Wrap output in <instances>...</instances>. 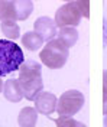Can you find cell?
<instances>
[{
	"instance_id": "cell-1",
	"label": "cell",
	"mask_w": 107,
	"mask_h": 127,
	"mask_svg": "<svg viewBox=\"0 0 107 127\" xmlns=\"http://www.w3.org/2000/svg\"><path fill=\"white\" fill-rule=\"evenodd\" d=\"M17 81L22 87L23 97L29 101H35L36 97L43 91L42 65L33 59H26L19 68Z\"/></svg>"
},
{
	"instance_id": "cell-2",
	"label": "cell",
	"mask_w": 107,
	"mask_h": 127,
	"mask_svg": "<svg viewBox=\"0 0 107 127\" xmlns=\"http://www.w3.org/2000/svg\"><path fill=\"white\" fill-rule=\"evenodd\" d=\"M25 61L23 51L16 42L0 39V77H6L12 72L19 71Z\"/></svg>"
},
{
	"instance_id": "cell-3",
	"label": "cell",
	"mask_w": 107,
	"mask_h": 127,
	"mask_svg": "<svg viewBox=\"0 0 107 127\" xmlns=\"http://www.w3.org/2000/svg\"><path fill=\"white\" fill-rule=\"evenodd\" d=\"M68 56H70V49L58 38L49 40L39 52L41 62L43 65H46L48 68H51V69L62 68L65 65Z\"/></svg>"
},
{
	"instance_id": "cell-4",
	"label": "cell",
	"mask_w": 107,
	"mask_h": 127,
	"mask_svg": "<svg viewBox=\"0 0 107 127\" xmlns=\"http://www.w3.org/2000/svg\"><path fill=\"white\" fill-rule=\"evenodd\" d=\"M84 94L78 90H68L58 98L57 113L59 117H72L84 105Z\"/></svg>"
},
{
	"instance_id": "cell-5",
	"label": "cell",
	"mask_w": 107,
	"mask_h": 127,
	"mask_svg": "<svg viewBox=\"0 0 107 127\" xmlns=\"http://www.w3.org/2000/svg\"><path fill=\"white\" fill-rule=\"evenodd\" d=\"M81 13L77 7L75 1H68L62 4L55 12V25L57 28H77L81 22Z\"/></svg>"
},
{
	"instance_id": "cell-6",
	"label": "cell",
	"mask_w": 107,
	"mask_h": 127,
	"mask_svg": "<svg viewBox=\"0 0 107 127\" xmlns=\"http://www.w3.org/2000/svg\"><path fill=\"white\" fill-rule=\"evenodd\" d=\"M33 31L36 32L42 39H43V42H46V43H48L49 40L55 39V36L58 35L55 20L51 19V17H48V16H41V17H38V19L33 22Z\"/></svg>"
},
{
	"instance_id": "cell-7",
	"label": "cell",
	"mask_w": 107,
	"mask_h": 127,
	"mask_svg": "<svg viewBox=\"0 0 107 127\" xmlns=\"http://www.w3.org/2000/svg\"><path fill=\"white\" fill-rule=\"evenodd\" d=\"M57 104H58V97L54 93L42 91L35 100V110L43 114V116L49 117L54 111H57Z\"/></svg>"
},
{
	"instance_id": "cell-8",
	"label": "cell",
	"mask_w": 107,
	"mask_h": 127,
	"mask_svg": "<svg viewBox=\"0 0 107 127\" xmlns=\"http://www.w3.org/2000/svg\"><path fill=\"white\" fill-rule=\"evenodd\" d=\"M3 95H4V98L7 101H10V103H19L23 98V91H22V87H20L17 78L16 79L10 78L7 81H4Z\"/></svg>"
},
{
	"instance_id": "cell-9",
	"label": "cell",
	"mask_w": 107,
	"mask_h": 127,
	"mask_svg": "<svg viewBox=\"0 0 107 127\" xmlns=\"http://www.w3.org/2000/svg\"><path fill=\"white\" fill-rule=\"evenodd\" d=\"M36 123H38V111L35 110V107H23L17 117L19 127H35Z\"/></svg>"
},
{
	"instance_id": "cell-10",
	"label": "cell",
	"mask_w": 107,
	"mask_h": 127,
	"mask_svg": "<svg viewBox=\"0 0 107 127\" xmlns=\"http://www.w3.org/2000/svg\"><path fill=\"white\" fill-rule=\"evenodd\" d=\"M20 40H22V45L28 51H32V52H35V51H38V49H41L43 46V39L35 31L26 32L25 35H22Z\"/></svg>"
},
{
	"instance_id": "cell-11",
	"label": "cell",
	"mask_w": 107,
	"mask_h": 127,
	"mask_svg": "<svg viewBox=\"0 0 107 127\" xmlns=\"http://www.w3.org/2000/svg\"><path fill=\"white\" fill-rule=\"evenodd\" d=\"M57 38L61 42H64V45L70 49L71 46H74L77 43V40H78V31L75 28H61L58 31Z\"/></svg>"
},
{
	"instance_id": "cell-12",
	"label": "cell",
	"mask_w": 107,
	"mask_h": 127,
	"mask_svg": "<svg viewBox=\"0 0 107 127\" xmlns=\"http://www.w3.org/2000/svg\"><path fill=\"white\" fill-rule=\"evenodd\" d=\"M6 20H17L13 0H0V22Z\"/></svg>"
},
{
	"instance_id": "cell-13",
	"label": "cell",
	"mask_w": 107,
	"mask_h": 127,
	"mask_svg": "<svg viewBox=\"0 0 107 127\" xmlns=\"http://www.w3.org/2000/svg\"><path fill=\"white\" fill-rule=\"evenodd\" d=\"M0 31L1 33L6 36V39L9 40H15L20 38V28L15 20H6L0 23Z\"/></svg>"
},
{
	"instance_id": "cell-14",
	"label": "cell",
	"mask_w": 107,
	"mask_h": 127,
	"mask_svg": "<svg viewBox=\"0 0 107 127\" xmlns=\"http://www.w3.org/2000/svg\"><path fill=\"white\" fill-rule=\"evenodd\" d=\"M16 9L17 20H26L33 12V3L31 0H13Z\"/></svg>"
},
{
	"instance_id": "cell-15",
	"label": "cell",
	"mask_w": 107,
	"mask_h": 127,
	"mask_svg": "<svg viewBox=\"0 0 107 127\" xmlns=\"http://www.w3.org/2000/svg\"><path fill=\"white\" fill-rule=\"evenodd\" d=\"M57 127H87L84 123L81 121H77L72 117H58V119H54Z\"/></svg>"
},
{
	"instance_id": "cell-16",
	"label": "cell",
	"mask_w": 107,
	"mask_h": 127,
	"mask_svg": "<svg viewBox=\"0 0 107 127\" xmlns=\"http://www.w3.org/2000/svg\"><path fill=\"white\" fill-rule=\"evenodd\" d=\"M75 3H77V7L80 10L81 16H84L85 19H88L90 17V1L88 0H77Z\"/></svg>"
},
{
	"instance_id": "cell-17",
	"label": "cell",
	"mask_w": 107,
	"mask_h": 127,
	"mask_svg": "<svg viewBox=\"0 0 107 127\" xmlns=\"http://www.w3.org/2000/svg\"><path fill=\"white\" fill-rule=\"evenodd\" d=\"M103 93H104V97H107V69L103 74Z\"/></svg>"
},
{
	"instance_id": "cell-18",
	"label": "cell",
	"mask_w": 107,
	"mask_h": 127,
	"mask_svg": "<svg viewBox=\"0 0 107 127\" xmlns=\"http://www.w3.org/2000/svg\"><path fill=\"white\" fill-rule=\"evenodd\" d=\"M103 113H104V116H107V97L103 98Z\"/></svg>"
},
{
	"instance_id": "cell-19",
	"label": "cell",
	"mask_w": 107,
	"mask_h": 127,
	"mask_svg": "<svg viewBox=\"0 0 107 127\" xmlns=\"http://www.w3.org/2000/svg\"><path fill=\"white\" fill-rule=\"evenodd\" d=\"M104 46H107V20H104Z\"/></svg>"
},
{
	"instance_id": "cell-20",
	"label": "cell",
	"mask_w": 107,
	"mask_h": 127,
	"mask_svg": "<svg viewBox=\"0 0 107 127\" xmlns=\"http://www.w3.org/2000/svg\"><path fill=\"white\" fill-rule=\"evenodd\" d=\"M3 85H4V84H3V81H1V77H0V93H3Z\"/></svg>"
},
{
	"instance_id": "cell-21",
	"label": "cell",
	"mask_w": 107,
	"mask_h": 127,
	"mask_svg": "<svg viewBox=\"0 0 107 127\" xmlns=\"http://www.w3.org/2000/svg\"><path fill=\"white\" fill-rule=\"evenodd\" d=\"M104 127H107V116H104Z\"/></svg>"
}]
</instances>
